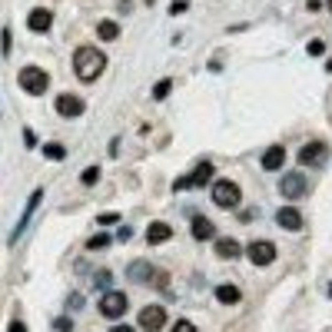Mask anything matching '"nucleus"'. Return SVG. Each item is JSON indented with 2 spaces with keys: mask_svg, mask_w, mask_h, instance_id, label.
I'll return each mask as SVG.
<instances>
[{
  "mask_svg": "<svg viewBox=\"0 0 332 332\" xmlns=\"http://www.w3.org/2000/svg\"><path fill=\"white\" fill-rule=\"evenodd\" d=\"M103 70H106V57H103L96 47H80L77 53H73V73L80 77V83L100 80Z\"/></svg>",
  "mask_w": 332,
  "mask_h": 332,
  "instance_id": "f257e3e1",
  "label": "nucleus"
},
{
  "mask_svg": "<svg viewBox=\"0 0 332 332\" xmlns=\"http://www.w3.org/2000/svg\"><path fill=\"white\" fill-rule=\"evenodd\" d=\"M17 83H20L30 96H40V93H47L50 77H47V70H40V67H24V70L17 73Z\"/></svg>",
  "mask_w": 332,
  "mask_h": 332,
  "instance_id": "f03ea898",
  "label": "nucleus"
},
{
  "mask_svg": "<svg viewBox=\"0 0 332 332\" xmlns=\"http://www.w3.org/2000/svg\"><path fill=\"white\" fill-rule=\"evenodd\" d=\"M209 196H213L216 206H223V209H233V206H239V186L233 180H216L213 186H209Z\"/></svg>",
  "mask_w": 332,
  "mask_h": 332,
  "instance_id": "7ed1b4c3",
  "label": "nucleus"
},
{
  "mask_svg": "<svg viewBox=\"0 0 332 332\" xmlns=\"http://www.w3.org/2000/svg\"><path fill=\"white\" fill-rule=\"evenodd\" d=\"M246 256L253 266H269V262L276 259V243L272 239H253V243L246 246Z\"/></svg>",
  "mask_w": 332,
  "mask_h": 332,
  "instance_id": "20e7f679",
  "label": "nucleus"
},
{
  "mask_svg": "<svg viewBox=\"0 0 332 332\" xmlns=\"http://www.w3.org/2000/svg\"><path fill=\"white\" fill-rule=\"evenodd\" d=\"M209 180H213V163H199L190 176H180V180L173 183V190L180 193V190H193V186H206Z\"/></svg>",
  "mask_w": 332,
  "mask_h": 332,
  "instance_id": "39448f33",
  "label": "nucleus"
},
{
  "mask_svg": "<svg viewBox=\"0 0 332 332\" xmlns=\"http://www.w3.org/2000/svg\"><path fill=\"white\" fill-rule=\"evenodd\" d=\"M127 296L123 293H113V289H106V293H103V299H100V312L106 319H120L123 316V312H127Z\"/></svg>",
  "mask_w": 332,
  "mask_h": 332,
  "instance_id": "423d86ee",
  "label": "nucleus"
},
{
  "mask_svg": "<svg viewBox=\"0 0 332 332\" xmlns=\"http://www.w3.org/2000/svg\"><path fill=\"white\" fill-rule=\"evenodd\" d=\"M306 176L302 173H286L283 180H279V193H283L286 199H299V196H306Z\"/></svg>",
  "mask_w": 332,
  "mask_h": 332,
  "instance_id": "0eeeda50",
  "label": "nucleus"
},
{
  "mask_svg": "<svg viewBox=\"0 0 332 332\" xmlns=\"http://www.w3.org/2000/svg\"><path fill=\"white\" fill-rule=\"evenodd\" d=\"M140 325L143 332H159L166 325V309L163 306H146L140 309Z\"/></svg>",
  "mask_w": 332,
  "mask_h": 332,
  "instance_id": "6e6552de",
  "label": "nucleus"
},
{
  "mask_svg": "<svg viewBox=\"0 0 332 332\" xmlns=\"http://www.w3.org/2000/svg\"><path fill=\"white\" fill-rule=\"evenodd\" d=\"M325 156H329V146H325V143H319V140L306 143V146L299 150V163H302V166H319Z\"/></svg>",
  "mask_w": 332,
  "mask_h": 332,
  "instance_id": "1a4fd4ad",
  "label": "nucleus"
},
{
  "mask_svg": "<svg viewBox=\"0 0 332 332\" xmlns=\"http://www.w3.org/2000/svg\"><path fill=\"white\" fill-rule=\"evenodd\" d=\"M83 110H87V106H83V100H80L77 93H60V96H57V113H60V117L73 120V117H80Z\"/></svg>",
  "mask_w": 332,
  "mask_h": 332,
  "instance_id": "9d476101",
  "label": "nucleus"
},
{
  "mask_svg": "<svg viewBox=\"0 0 332 332\" xmlns=\"http://www.w3.org/2000/svg\"><path fill=\"white\" fill-rule=\"evenodd\" d=\"M40 199H43V190H33V193H30V203H27V206H24V213H20V223H17V230L10 233V243H17V239H20V233L27 230V223H30L33 209L40 206Z\"/></svg>",
  "mask_w": 332,
  "mask_h": 332,
  "instance_id": "9b49d317",
  "label": "nucleus"
},
{
  "mask_svg": "<svg viewBox=\"0 0 332 332\" xmlns=\"http://www.w3.org/2000/svg\"><path fill=\"white\" fill-rule=\"evenodd\" d=\"M27 27H30L33 33H47L50 27H53V14H50L47 7H37V10H30V17H27Z\"/></svg>",
  "mask_w": 332,
  "mask_h": 332,
  "instance_id": "f8f14e48",
  "label": "nucleus"
},
{
  "mask_svg": "<svg viewBox=\"0 0 332 332\" xmlns=\"http://www.w3.org/2000/svg\"><path fill=\"white\" fill-rule=\"evenodd\" d=\"M276 223L283 226V230H289V233L302 230V216H299V209H293V206H283V209L276 213Z\"/></svg>",
  "mask_w": 332,
  "mask_h": 332,
  "instance_id": "ddd939ff",
  "label": "nucleus"
},
{
  "mask_svg": "<svg viewBox=\"0 0 332 332\" xmlns=\"http://www.w3.org/2000/svg\"><path fill=\"white\" fill-rule=\"evenodd\" d=\"M150 272H156V269H153L146 259H136V262H130V272H127V276H130V283H153Z\"/></svg>",
  "mask_w": 332,
  "mask_h": 332,
  "instance_id": "4468645a",
  "label": "nucleus"
},
{
  "mask_svg": "<svg viewBox=\"0 0 332 332\" xmlns=\"http://www.w3.org/2000/svg\"><path fill=\"white\" fill-rule=\"evenodd\" d=\"M283 163H286V146H279V143L262 153V170H279Z\"/></svg>",
  "mask_w": 332,
  "mask_h": 332,
  "instance_id": "2eb2a0df",
  "label": "nucleus"
},
{
  "mask_svg": "<svg viewBox=\"0 0 332 332\" xmlns=\"http://www.w3.org/2000/svg\"><path fill=\"white\" fill-rule=\"evenodd\" d=\"M170 236H173V230H170V223H150V230H146V243H150V246H159V243H166Z\"/></svg>",
  "mask_w": 332,
  "mask_h": 332,
  "instance_id": "dca6fc26",
  "label": "nucleus"
},
{
  "mask_svg": "<svg viewBox=\"0 0 332 332\" xmlns=\"http://www.w3.org/2000/svg\"><path fill=\"white\" fill-rule=\"evenodd\" d=\"M216 299H219L223 306H236V302L243 299V293H239V286L223 283V286H216Z\"/></svg>",
  "mask_w": 332,
  "mask_h": 332,
  "instance_id": "f3484780",
  "label": "nucleus"
},
{
  "mask_svg": "<svg viewBox=\"0 0 332 332\" xmlns=\"http://www.w3.org/2000/svg\"><path fill=\"white\" fill-rule=\"evenodd\" d=\"M213 219H206V216H193V239L206 243V239H213Z\"/></svg>",
  "mask_w": 332,
  "mask_h": 332,
  "instance_id": "a211bd4d",
  "label": "nucleus"
},
{
  "mask_svg": "<svg viewBox=\"0 0 332 332\" xmlns=\"http://www.w3.org/2000/svg\"><path fill=\"white\" fill-rule=\"evenodd\" d=\"M239 249H243V246H239L236 239H230V236H223L219 243H216V256H223V259H236Z\"/></svg>",
  "mask_w": 332,
  "mask_h": 332,
  "instance_id": "6ab92c4d",
  "label": "nucleus"
},
{
  "mask_svg": "<svg viewBox=\"0 0 332 332\" xmlns=\"http://www.w3.org/2000/svg\"><path fill=\"white\" fill-rule=\"evenodd\" d=\"M96 37H100V40H117V37H120V27L113 24V20H100V27H96Z\"/></svg>",
  "mask_w": 332,
  "mask_h": 332,
  "instance_id": "aec40b11",
  "label": "nucleus"
},
{
  "mask_svg": "<svg viewBox=\"0 0 332 332\" xmlns=\"http://www.w3.org/2000/svg\"><path fill=\"white\" fill-rule=\"evenodd\" d=\"M106 246H113V236H110V233H96V236L87 239V249H93V253H96V249H106Z\"/></svg>",
  "mask_w": 332,
  "mask_h": 332,
  "instance_id": "412c9836",
  "label": "nucleus"
},
{
  "mask_svg": "<svg viewBox=\"0 0 332 332\" xmlns=\"http://www.w3.org/2000/svg\"><path fill=\"white\" fill-rule=\"evenodd\" d=\"M43 156H47V159H64L67 150L60 146V143H47V146H43Z\"/></svg>",
  "mask_w": 332,
  "mask_h": 332,
  "instance_id": "4be33fe9",
  "label": "nucleus"
},
{
  "mask_svg": "<svg viewBox=\"0 0 332 332\" xmlns=\"http://www.w3.org/2000/svg\"><path fill=\"white\" fill-rule=\"evenodd\" d=\"M306 53L309 57H322L325 53V43H322V40H309V43H306Z\"/></svg>",
  "mask_w": 332,
  "mask_h": 332,
  "instance_id": "5701e85b",
  "label": "nucleus"
},
{
  "mask_svg": "<svg viewBox=\"0 0 332 332\" xmlns=\"http://www.w3.org/2000/svg\"><path fill=\"white\" fill-rule=\"evenodd\" d=\"M170 87H173V80H159L156 87H153V96H156V100H163V96L170 93Z\"/></svg>",
  "mask_w": 332,
  "mask_h": 332,
  "instance_id": "b1692460",
  "label": "nucleus"
},
{
  "mask_svg": "<svg viewBox=\"0 0 332 332\" xmlns=\"http://www.w3.org/2000/svg\"><path fill=\"white\" fill-rule=\"evenodd\" d=\"M96 180H100V166H90L87 173H83V186H93Z\"/></svg>",
  "mask_w": 332,
  "mask_h": 332,
  "instance_id": "393cba45",
  "label": "nucleus"
},
{
  "mask_svg": "<svg viewBox=\"0 0 332 332\" xmlns=\"http://www.w3.org/2000/svg\"><path fill=\"white\" fill-rule=\"evenodd\" d=\"M96 223L100 226H113V223H120V213H103V216H96Z\"/></svg>",
  "mask_w": 332,
  "mask_h": 332,
  "instance_id": "a878e982",
  "label": "nucleus"
},
{
  "mask_svg": "<svg viewBox=\"0 0 332 332\" xmlns=\"http://www.w3.org/2000/svg\"><path fill=\"white\" fill-rule=\"evenodd\" d=\"M170 332H196V325H193L190 319H180V322H176V325H173Z\"/></svg>",
  "mask_w": 332,
  "mask_h": 332,
  "instance_id": "bb28decb",
  "label": "nucleus"
},
{
  "mask_svg": "<svg viewBox=\"0 0 332 332\" xmlns=\"http://www.w3.org/2000/svg\"><path fill=\"white\" fill-rule=\"evenodd\" d=\"M110 283H113V276L106 272V269H100V276H96V286H100V289H110Z\"/></svg>",
  "mask_w": 332,
  "mask_h": 332,
  "instance_id": "cd10ccee",
  "label": "nucleus"
},
{
  "mask_svg": "<svg viewBox=\"0 0 332 332\" xmlns=\"http://www.w3.org/2000/svg\"><path fill=\"white\" fill-rule=\"evenodd\" d=\"M24 146H27V150H33V146H37V136H33V130H24Z\"/></svg>",
  "mask_w": 332,
  "mask_h": 332,
  "instance_id": "c85d7f7f",
  "label": "nucleus"
},
{
  "mask_svg": "<svg viewBox=\"0 0 332 332\" xmlns=\"http://www.w3.org/2000/svg\"><path fill=\"white\" fill-rule=\"evenodd\" d=\"M53 325H57V332H70V329H73V322H70L67 316H64V319H57Z\"/></svg>",
  "mask_w": 332,
  "mask_h": 332,
  "instance_id": "c756f323",
  "label": "nucleus"
},
{
  "mask_svg": "<svg viewBox=\"0 0 332 332\" xmlns=\"http://www.w3.org/2000/svg\"><path fill=\"white\" fill-rule=\"evenodd\" d=\"M190 7V4H186V0H173V4H170V14H183V10Z\"/></svg>",
  "mask_w": 332,
  "mask_h": 332,
  "instance_id": "7c9ffc66",
  "label": "nucleus"
},
{
  "mask_svg": "<svg viewBox=\"0 0 332 332\" xmlns=\"http://www.w3.org/2000/svg\"><path fill=\"white\" fill-rule=\"evenodd\" d=\"M0 47H4V57L10 53V30H4V33H0Z\"/></svg>",
  "mask_w": 332,
  "mask_h": 332,
  "instance_id": "2f4dec72",
  "label": "nucleus"
},
{
  "mask_svg": "<svg viewBox=\"0 0 332 332\" xmlns=\"http://www.w3.org/2000/svg\"><path fill=\"white\" fill-rule=\"evenodd\" d=\"M67 309H83V299H80V296H70V302H67Z\"/></svg>",
  "mask_w": 332,
  "mask_h": 332,
  "instance_id": "473e14b6",
  "label": "nucleus"
},
{
  "mask_svg": "<svg viewBox=\"0 0 332 332\" xmlns=\"http://www.w3.org/2000/svg\"><path fill=\"white\" fill-rule=\"evenodd\" d=\"M7 332H27V325L20 322V319H14V322H10V329Z\"/></svg>",
  "mask_w": 332,
  "mask_h": 332,
  "instance_id": "72a5a7b5",
  "label": "nucleus"
},
{
  "mask_svg": "<svg viewBox=\"0 0 332 332\" xmlns=\"http://www.w3.org/2000/svg\"><path fill=\"white\" fill-rule=\"evenodd\" d=\"M110 332H133V325H113Z\"/></svg>",
  "mask_w": 332,
  "mask_h": 332,
  "instance_id": "f704fd0d",
  "label": "nucleus"
},
{
  "mask_svg": "<svg viewBox=\"0 0 332 332\" xmlns=\"http://www.w3.org/2000/svg\"><path fill=\"white\" fill-rule=\"evenodd\" d=\"M120 4H123V7H120V10H130V0H120Z\"/></svg>",
  "mask_w": 332,
  "mask_h": 332,
  "instance_id": "c9c22d12",
  "label": "nucleus"
},
{
  "mask_svg": "<svg viewBox=\"0 0 332 332\" xmlns=\"http://www.w3.org/2000/svg\"><path fill=\"white\" fill-rule=\"evenodd\" d=\"M329 296H332V286H329Z\"/></svg>",
  "mask_w": 332,
  "mask_h": 332,
  "instance_id": "e433bc0d",
  "label": "nucleus"
}]
</instances>
